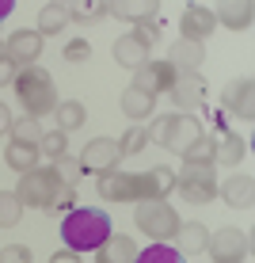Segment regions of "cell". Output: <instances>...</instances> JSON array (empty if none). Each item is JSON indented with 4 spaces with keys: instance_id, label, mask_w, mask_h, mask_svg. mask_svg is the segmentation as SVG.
<instances>
[{
    "instance_id": "6da1fadb",
    "label": "cell",
    "mask_w": 255,
    "mask_h": 263,
    "mask_svg": "<svg viewBox=\"0 0 255 263\" xmlns=\"http://www.w3.org/2000/svg\"><path fill=\"white\" fill-rule=\"evenodd\" d=\"M111 233H114L111 214L95 210V206H76L61 221V240L69 244V252H95Z\"/></svg>"
},
{
    "instance_id": "7a4b0ae2",
    "label": "cell",
    "mask_w": 255,
    "mask_h": 263,
    "mask_svg": "<svg viewBox=\"0 0 255 263\" xmlns=\"http://www.w3.org/2000/svg\"><path fill=\"white\" fill-rule=\"evenodd\" d=\"M15 96H19V103L27 107V115L31 119H42V115L57 111V92H53V77L46 69L31 65V69H19L12 80Z\"/></svg>"
},
{
    "instance_id": "3957f363",
    "label": "cell",
    "mask_w": 255,
    "mask_h": 263,
    "mask_svg": "<svg viewBox=\"0 0 255 263\" xmlns=\"http://www.w3.org/2000/svg\"><path fill=\"white\" fill-rule=\"evenodd\" d=\"M145 130H149V141H156V145H164V149L179 153V157H183L198 138H206L202 122H198L194 115H164V119H156L152 126H145Z\"/></svg>"
},
{
    "instance_id": "277c9868",
    "label": "cell",
    "mask_w": 255,
    "mask_h": 263,
    "mask_svg": "<svg viewBox=\"0 0 255 263\" xmlns=\"http://www.w3.org/2000/svg\"><path fill=\"white\" fill-rule=\"evenodd\" d=\"M133 217H138V229L149 233L156 244L171 240L175 229H179V214L171 210V202H164V198H145V202H138V214Z\"/></svg>"
},
{
    "instance_id": "5b68a950",
    "label": "cell",
    "mask_w": 255,
    "mask_h": 263,
    "mask_svg": "<svg viewBox=\"0 0 255 263\" xmlns=\"http://www.w3.org/2000/svg\"><path fill=\"white\" fill-rule=\"evenodd\" d=\"M57 187H61V179H57V172H53V168H31V172H23V176H19L15 198L23 202V210H27V206L46 210L50 198L57 195Z\"/></svg>"
},
{
    "instance_id": "8992f818",
    "label": "cell",
    "mask_w": 255,
    "mask_h": 263,
    "mask_svg": "<svg viewBox=\"0 0 255 263\" xmlns=\"http://www.w3.org/2000/svg\"><path fill=\"white\" fill-rule=\"evenodd\" d=\"M209 259L213 263H248L251 256V237L240 229H232V225H225V229L209 233V244H206Z\"/></svg>"
},
{
    "instance_id": "52a82bcc",
    "label": "cell",
    "mask_w": 255,
    "mask_h": 263,
    "mask_svg": "<svg viewBox=\"0 0 255 263\" xmlns=\"http://www.w3.org/2000/svg\"><path fill=\"white\" fill-rule=\"evenodd\" d=\"M175 191L194 206H206L209 198L217 195L213 183V164H183V172L175 176Z\"/></svg>"
},
{
    "instance_id": "ba28073f",
    "label": "cell",
    "mask_w": 255,
    "mask_h": 263,
    "mask_svg": "<svg viewBox=\"0 0 255 263\" xmlns=\"http://www.w3.org/2000/svg\"><path fill=\"white\" fill-rule=\"evenodd\" d=\"M99 195L107 202H145V179L130 172H103L99 176Z\"/></svg>"
},
{
    "instance_id": "9c48e42d",
    "label": "cell",
    "mask_w": 255,
    "mask_h": 263,
    "mask_svg": "<svg viewBox=\"0 0 255 263\" xmlns=\"http://www.w3.org/2000/svg\"><path fill=\"white\" fill-rule=\"evenodd\" d=\"M80 172H95V176H103V172H114L118 160H122V149H118V141L111 138H95L84 145V153H80Z\"/></svg>"
},
{
    "instance_id": "30bf717a",
    "label": "cell",
    "mask_w": 255,
    "mask_h": 263,
    "mask_svg": "<svg viewBox=\"0 0 255 263\" xmlns=\"http://www.w3.org/2000/svg\"><path fill=\"white\" fill-rule=\"evenodd\" d=\"M179 69L171 65V61H149V65H141L133 72V88H141V92H149L152 99L156 96H168L171 84H175Z\"/></svg>"
},
{
    "instance_id": "8fae6325",
    "label": "cell",
    "mask_w": 255,
    "mask_h": 263,
    "mask_svg": "<svg viewBox=\"0 0 255 263\" xmlns=\"http://www.w3.org/2000/svg\"><path fill=\"white\" fill-rule=\"evenodd\" d=\"M42 53V34L38 31H15L12 39L4 42V58L12 61L15 69H31Z\"/></svg>"
},
{
    "instance_id": "7c38bea8",
    "label": "cell",
    "mask_w": 255,
    "mask_h": 263,
    "mask_svg": "<svg viewBox=\"0 0 255 263\" xmlns=\"http://www.w3.org/2000/svg\"><path fill=\"white\" fill-rule=\"evenodd\" d=\"M213 27H217V20H213V8H202V4H190L187 12H183V20H179V34H183V42H202L213 34Z\"/></svg>"
},
{
    "instance_id": "4fadbf2b",
    "label": "cell",
    "mask_w": 255,
    "mask_h": 263,
    "mask_svg": "<svg viewBox=\"0 0 255 263\" xmlns=\"http://www.w3.org/2000/svg\"><path fill=\"white\" fill-rule=\"evenodd\" d=\"M168 96H171V103L187 115V111H194V107L206 99V84H202V77H198V72H179Z\"/></svg>"
},
{
    "instance_id": "5bb4252c",
    "label": "cell",
    "mask_w": 255,
    "mask_h": 263,
    "mask_svg": "<svg viewBox=\"0 0 255 263\" xmlns=\"http://www.w3.org/2000/svg\"><path fill=\"white\" fill-rule=\"evenodd\" d=\"M221 198L232 206V210H248V206L255 202V179L248 176V172H236V176H229L221 183Z\"/></svg>"
},
{
    "instance_id": "9a60e30c",
    "label": "cell",
    "mask_w": 255,
    "mask_h": 263,
    "mask_svg": "<svg viewBox=\"0 0 255 263\" xmlns=\"http://www.w3.org/2000/svg\"><path fill=\"white\" fill-rule=\"evenodd\" d=\"M114 61L138 72L141 65H149V46H145V42L138 39V34L130 31V34H122V39L114 42Z\"/></svg>"
},
{
    "instance_id": "2e32d148",
    "label": "cell",
    "mask_w": 255,
    "mask_h": 263,
    "mask_svg": "<svg viewBox=\"0 0 255 263\" xmlns=\"http://www.w3.org/2000/svg\"><path fill=\"white\" fill-rule=\"evenodd\" d=\"M221 103H225V111H229V115H236V119L248 122V119H251V80H248V77H236L232 84L225 88V99H221Z\"/></svg>"
},
{
    "instance_id": "e0dca14e",
    "label": "cell",
    "mask_w": 255,
    "mask_h": 263,
    "mask_svg": "<svg viewBox=\"0 0 255 263\" xmlns=\"http://www.w3.org/2000/svg\"><path fill=\"white\" fill-rule=\"evenodd\" d=\"M175 240H179V256H198V252H206V244H209V229L202 221H179V229H175Z\"/></svg>"
},
{
    "instance_id": "ac0fdd59",
    "label": "cell",
    "mask_w": 255,
    "mask_h": 263,
    "mask_svg": "<svg viewBox=\"0 0 255 263\" xmlns=\"http://www.w3.org/2000/svg\"><path fill=\"white\" fill-rule=\"evenodd\" d=\"M133 256H138V244L130 237H114V233L95 248V263H133Z\"/></svg>"
},
{
    "instance_id": "d6986e66",
    "label": "cell",
    "mask_w": 255,
    "mask_h": 263,
    "mask_svg": "<svg viewBox=\"0 0 255 263\" xmlns=\"http://www.w3.org/2000/svg\"><path fill=\"white\" fill-rule=\"evenodd\" d=\"M107 12L118 15V20H130V23H149V20H156L160 4L156 0H118V4H107Z\"/></svg>"
},
{
    "instance_id": "ffe728a7",
    "label": "cell",
    "mask_w": 255,
    "mask_h": 263,
    "mask_svg": "<svg viewBox=\"0 0 255 263\" xmlns=\"http://www.w3.org/2000/svg\"><path fill=\"white\" fill-rule=\"evenodd\" d=\"M244 157H248V145L240 141V134H229V130H221V138L213 141V164H225V168H232V164H240Z\"/></svg>"
},
{
    "instance_id": "44dd1931",
    "label": "cell",
    "mask_w": 255,
    "mask_h": 263,
    "mask_svg": "<svg viewBox=\"0 0 255 263\" xmlns=\"http://www.w3.org/2000/svg\"><path fill=\"white\" fill-rule=\"evenodd\" d=\"M141 179H145V198H168L171 191H175V172L164 168V164L141 172Z\"/></svg>"
},
{
    "instance_id": "7402d4cb",
    "label": "cell",
    "mask_w": 255,
    "mask_h": 263,
    "mask_svg": "<svg viewBox=\"0 0 255 263\" xmlns=\"http://www.w3.org/2000/svg\"><path fill=\"white\" fill-rule=\"evenodd\" d=\"M213 20L225 23L229 31H248L251 27V4H232V0H225V4L213 8Z\"/></svg>"
},
{
    "instance_id": "603a6c76",
    "label": "cell",
    "mask_w": 255,
    "mask_h": 263,
    "mask_svg": "<svg viewBox=\"0 0 255 263\" xmlns=\"http://www.w3.org/2000/svg\"><path fill=\"white\" fill-rule=\"evenodd\" d=\"M122 111L130 115L133 122H141V119H149V115L156 111V99H152L149 92H141V88H133V84H130V88L122 92Z\"/></svg>"
},
{
    "instance_id": "cb8c5ba5",
    "label": "cell",
    "mask_w": 255,
    "mask_h": 263,
    "mask_svg": "<svg viewBox=\"0 0 255 263\" xmlns=\"http://www.w3.org/2000/svg\"><path fill=\"white\" fill-rule=\"evenodd\" d=\"M4 160H8V168L12 172H31V168H38V145H19V141H8V149H4Z\"/></svg>"
},
{
    "instance_id": "d4e9b609",
    "label": "cell",
    "mask_w": 255,
    "mask_h": 263,
    "mask_svg": "<svg viewBox=\"0 0 255 263\" xmlns=\"http://www.w3.org/2000/svg\"><path fill=\"white\" fill-rule=\"evenodd\" d=\"M202 58H206V50L198 46V42H183V39H179L168 61H171V65H175L179 72H194L198 65H202Z\"/></svg>"
},
{
    "instance_id": "484cf974",
    "label": "cell",
    "mask_w": 255,
    "mask_h": 263,
    "mask_svg": "<svg viewBox=\"0 0 255 263\" xmlns=\"http://www.w3.org/2000/svg\"><path fill=\"white\" fill-rule=\"evenodd\" d=\"M65 23H72L69 20V8L65 4H46L38 12V34L46 39V34H57V31H65Z\"/></svg>"
},
{
    "instance_id": "4316f807",
    "label": "cell",
    "mask_w": 255,
    "mask_h": 263,
    "mask_svg": "<svg viewBox=\"0 0 255 263\" xmlns=\"http://www.w3.org/2000/svg\"><path fill=\"white\" fill-rule=\"evenodd\" d=\"M12 141H19V145H38L42 141V126H38V119H31V115H23V119H12Z\"/></svg>"
},
{
    "instance_id": "83f0119b",
    "label": "cell",
    "mask_w": 255,
    "mask_h": 263,
    "mask_svg": "<svg viewBox=\"0 0 255 263\" xmlns=\"http://www.w3.org/2000/svg\"><path fill=\"white\" fill-rule=\"evenodd\" d=\"M57 130H76V126H84V119H88V111H84V103H76V99H65V103H57Z\"/></svg>"
},
{
    "instance_id": "f1b7e54d",
    "label": "cell",
    "mask_w": 255,
    "mask_h": 263,
    "mask_svg": "<svg viewBox=\"0 0 255 263\" xmlns=\"http://www.w3.org/2000/svg\"><path fill=\"white\" fill-rule=\"evenodd\" d=\"M38 157H50V160L69 157V134L65 130H46L42 141H38Z\"/></svg>"
},
{
    "instance_id": "f546056e",
    "label": "cell",
    "mask_w": 255,
    "mask_h": 263,
    "mask_svg": "<svg viewBox=\"0 0 255 263\" xmlns=\"http://www.w3.org/2000/svg\"><path fill=\"white\" fill-rule=\"evenodd\" d=\"M133 263H187V256H179L171 244H149L145 252L133 256Z\"/></svg>"
},
{
    "instance_id": "4dcf8cb0",
    "label": "cell",
    "mask_w": 255,
    "mask_h": 263,
    "mask_svg": "<svg viewBox=\"0 0 255 263\" xmlns=\"http://www.w3.org/2000/svg\"><path fill=\"white\" fill-rule=\"evenodd\" d=\"M23 217V202L15 198V191H0V229H12Z\"/></svg>"
},
{
    "instance_id": "1f68e13d",
    "label": "cell",
    "mask_w": 255,
    "mask_h": 263,
    "mask_svg": "<svg viewBox=\"0 0 255 263\" xmlns=\"http://www.w3.org/2000/svg\"><path fill=\"white\" fill-rule=\"evenodd\" d=\"M69 8V20H76V23H99V20H107V4H76V0H72V4H65Z\"/></svg>"
},
{
    "instance_id": "d6a6232c",
    "label": "cell",
    "mask_w": 255,
    "mask_h": 263,
    "mask_svg": "<svg viewBox=\"0 0 255 263\" xmlns=\"http://www.w3.org/2000/svg\"><path fill=\"white\" fill-rule=\"evenodd\" d=\"M183 164H213V138H198L183 153Z\"/></svg>"
},
{
    "instance_id": "836d02e7",
    "label": "cell",
    "mask_w": 255,
    "mask_h": 263,
    "mask_svg": "<svg viewBox=\"0 0 255 263\" xmlns=\"http://www.w3.org/2000/svg\"><path fill=\"white\" fill-rule=\"evenodd\" d=\"M145 141H149V130H145V126H130V134L122 138L118 149H122V157H133V153L145 149Z\"/></svg>"
},
{
    "instance_id": "e575fe53",
    "label": "cell",
    "mask_w": 255,
    "mask_h": 263,
    "mask_svg": "<svg viewBox=\"0 0 255 263\" xmlns=\"http://www.w3.org/2000/svg\"><path fill=\"white\" fill-rule=\"evenodd\" d=\"M53 172H57V179H61V183H69V187H76V179L84 176V172H80V160H72V157L53 160Z\"/></svg>"
},
{
    "instance_id": "d590c367",
    "label": "cell",
    "mask_w": 255,
    "mask_h": 263,
    "mask_svg": "<svg viewBox=\"0 0 255 263\" xmlns=\"http://www.w3.org/2000/svg\"><path fill=\"white\" fill-rule=\"evenodd\" d=\"M72 198H76V191H72L69 183H61V187H57V195L50 198L46 214H61V210H69V206H72Z\"/></svg>"
},
{
    "instance_id": "8d00e7d4",
    "label": "cell",
    "mask_w": 255,
    "mask_h": 263,
    "mask_svg": "<svg viewBox=\"0 0 255 263\" xmlns=\"http://www.w3.org/2000/svg\"><path fill=\"white\" fill-rule=\"evenodd\" d=\"M0 263H31V248L27 244H4L0 248Z\"/></svg>"
},
{
    "instance_id": "74e56055",
    "label": "cell",
    "mask_w": 255,
    "mask_h": 263,
    "mask_svg": "<svg viewBox=\"0 0 255 263\" xmlns=\"http://www.w3.org/2000/svg\"><path fill=\"white\" fill-rule=\"evenodd\" d=\"M88 58H92V46H88L84 39H72L65 46V61H72V65H76V61H88Z\"/></svg>"
},
{
    "instance_id": "f35d334b",
    "label": "cell",
    "mask_w": 255,
    "mask_h": 263,
    "mask_svg": "<svg viewBox=\"0 0 255 263\" xmlns=\"http://www.w3.org/2000/svg\"><path fill=\"white\" fill-rule=\"evenodd\" d=\"M133 34H138V39L145 42V46L152 50V42L160 39V23H156V20H152V23H138V31H133Z\"/></svg>"
},
{
    "instance_id": "ab89813d",
    "label": "cell",
    "mask_w": 255,
    "mask_h": 263,
    "mask_svg": "<svg viewBox=\"0 0 255 263\" xmlns=\"http://www.w3.org/2000/svg\"><path fill=\"white\" fill-rule=\"evenodd\" d=\"M15 72H19V69H15L12 61H8V58H0V88H4V84H12V80H15Z\"/></svg>"
},
{
    "instance_id": "60d3db41",
    "label": "cell",
    "mask_w": 255,
    "mask_h": 263,
    "mask_svg": "<svg viewBox=\"0 0 255 263\" xmlns=\"http://www.w3.org/2000/svg\"><path fill=\"white\" fill-rule=\"evenodd\" d=\"M50 263H80V256H76V252H53Z\"/></svg>"
},
{
    "instance_id": "b9f144b4",
    "label": "cell",
    "mask_w": 255,
    "mask_h": 263,
    "mask_svg": "<svg viewBox=\"0 0 255 263\" xmlns=\"http://www.w3.org/2000/svg\"><path fill=\"white\" fill-rule=\"evenodd\" d=\"M8 130H12V111L0 103V134H8Z\"/></svg>"
},
{
    "instance_id": "7bdbcfd3",
    "label": "cell",
    "mask_w": 255,
    "mask_h": 263,
    "mask_svg": "<svg viewBox=\"0 0 255 263\" xmlns=\"http://www.w3.org/2000/svg\"><path fill=\"white\" fill-rule=\"evenodd\" d=\"M12 8H15V4H12V0H0V23H4V20H8V15H12Z\"/></svg>"
},
{
    "instance_id": "ee69618b",
    "label": "cell",
    "mask_w": 255,
    "mask_h": 263,
    "mask_svg": "<svg viewBox=\"0 0 255 263\" xmlns=\"http://www.w3.org/2000/svg\"><path fill=\"white\" fill-rule=\"evenodd\" d=\"M0 58H4V42H0Z\"/></svg>"
}]
</instances>
